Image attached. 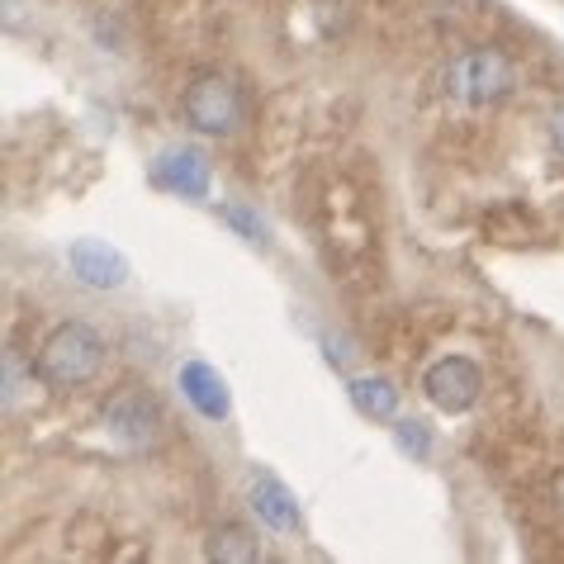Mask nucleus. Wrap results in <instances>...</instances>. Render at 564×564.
Wrapping results in <instances>:
<instances>
[{
    "instance_id": "nucleus-1",
    "label": "nucleus",
    "mask_w": 564,
    "mask_h": 564,
    "mask_svg": "<svg viewBox=\"0 0 564 564\" xmlns=\"http://www.w3.org/2000/svg\"><path fill=\"white\" fill-rule=\"evenodd\" d=\"M105 366V337L86 323H62L39 351V380L53 389H82L100 375Z\"/></svg>"
},
{
    "instance_id": "nucleus-2",
    "label": "nucleus",
    "mask_w": 564,
    "mask_h": 564,
    "mask_svg": "<svg viewBox=\"0 0 564 564\" xmlns=\"http://www.w3.org/2000/svg\"><path fill=\"white\" fill-rule=\"evenodd\" d=\"M512 82H517L512 62L494 48H469L451 57L442 72V90L460 105H498L512 90Z\"/></svg>"
},
{
    "instance_id": "nucleus-3",
    "label": "nucleus",
    "mask_w": 564,
    "mask_h": 564,
    "mask_svg": "<svg viewBox=\"0 0 564 564\" xmlns=\"http://www.w3.org/2000/svg\"><path fill=\"white\" fill-rule=\"evenodd\" d=\"M105 427L123 451H152L162 436V409L143 389H123L105 403Z\"/></svg>"
},
{
    "instance_id": "nucleus-4",
    "label": "nucleus",
    "mask_w": 564,
    "mask_h": 564,
    "mask_svg": "<svg viewBox=\"0 0 564 564\" xmlns=\"http://www.w3.org/2000/svg\"><path fill=\"white\" fill-rule=\"evenodd\" d=\"M238 115H242V100L232 90L228 76H195L191 90H185V123L199 133H232L238 129Z\"/></svg>"
},
{
    "instance_id": "nucleus-5",
    "label": "nucleus",
    "mask_w": 564,
    "mask_h": 564,
    "mask_svg": "<svg viewBox=\"0 0 564 564\" xmlns=\"http://www.w3.org/2000/svg\"><path fill=\"white\" fill-rule=\"evenodd\" d=\"M422 389H427L432 409H442V413L456 417V413H469V409H475V399H479V389H484V375H479L475 360L446 356V360H436V366L427 370Z\"/></svg>"
},
{
    "instance_id": "nucleus-6",
    "label": "nucleus",
    "mask_w": 564,
    "mask_h": 564,
    "mask_svg": "<svg viewBox=\"0 0 564 564\" xmlns=\"http://www.w3.org/2000/svg\"><path fill=\"white\" fill-rule=\"evenodd\" d=\"M67 265L86 290H119L129 285V257L105 238H76L67 247Z\"/></svg>"
},
{
    "instance_id": "nucleus-7",
    "label": "nucleus",
    "mask_w": 564,
    "mask_h": 564,
    "mask_svg": "<svg viewBox=\"0 0 564 564\" xmlns=\"http://www.w3.org/2000/svg\"><path fill=\"white\" fill-rule=\"evenodd\" d=\"M152 181L181 199H209V156L199 148H171L156 156Z\"/></svg>"
},
{
    "instance_id": "nucleus-8",
    "label": "nucleus",
    "mask_w": 564,
    "mask_h": 564,
    "mask_svg": "<svg viewBox=\"0 0 564 564\" xmlns=\"http://www.w3.org/2000/svg\"><path fill=\"white\" fill-rule=\"evenodd\" d=\"M181 394L191 399V409L199 417H209V422H224L232 413L228 380L209 366V360H185V366H181Z\"/></svg>"
},
{
    "instance_id": "nucleus-9",
    "label": "nucleus",
    "mask_w": 564,
    "mask_h": 564,
    "mask_svg": "<svg viewBox=\"0 0 564 564\" xmlns=\"http://www.w3.org/2000/svg\"><path fill=\"white\" fill-rule=\"evenodd\" d=\"M247 503H252L257 522H265L271 531H294L300 527V503H294V494L271 475V469H257L252 475V484H247Z\"/></svg>"
},
{
    "instance_id": "nucleus-10",
    "label": "nucleus",
    "mask_w": 564,
    "mask_h": 564,
    "mask_svg": "<svg viewBox=\"0 0 564 564\" xmlns=\"http://www.w3.org/2000/svg\"><path fill=\"white\" fill-rule=\"evenodd\" d=\"M351 403L366 417L389 422V417L399 413V389L389 384V380H380V375H366V380H351Z\"/></svg>"
},
{
    "instance_id": "nucleus-11",
    "label": "nucleus",
    "mask_w": 564,
    "mask_h": 564,
    "mask_svg": "<svg viewBox=\"0 0 564 564\" xmlns=\"http://www.w3.org/2000/svg\"><path fill=\"white\" fill-rule=\"evenodd\" d=\"M209 560H218V564H252V560H261V545H257L252 531H242V527H218L209 536Z\"/></svg>"
},
{
    "instance_id": "nucleus-12",
    "label": "nucleus",
    "mask_w": 564,
    "mask_h": 564,
    "mask_svg": "<svg viewBox=\"0 0 564 564\" xmlns=\"http://www.w3.org/2000/svg\"><path fill=\"white\" fill-rule=\"evenodd\" d=\"M394 442H399V451H409L413 460H427V456H432V432H427V422H399V427H394Z\"/></svg>"
},
{
    "instance_id": "nucleus-13",
    "label": "nucleus",
    "mask_w": 564,
    "mask_h": 564,
    "mask_svg": "<svg viewBox=\"0 0 564 564\" xmlns=\"http://www.w3.org/2000/svg\"><path fill=\"white\" fill-rule=\"evenodd\" d=\"M224 218H228V224L242 232L247 242H265V224H261V218H257L252 209H238V205H228V209H224Z\"/></svg>"
},
{
    "instance_id": "nucleus-14",
    "label": "nucleus",
    "mask_w": 564,
    "mask_h": 564,
    "mask_svg": "<svg viewBox=\"0 0 564 564\" xmlns=\"http://www.w3.org/2000/svg\"><path fill=\"white\" fill-rule=\"evenodd\" d=\"M20 403V356L6 351V409Z\"/></svg>"
},
{
    "instance_id": "nucleus-15",
    "label": "nucleus",
    "mask_w": 564,
    "mask_h": 564,
    "mask_svg": "<svg viewBox=\"0 0 564 564\" xmlns=\"http://www.w3.org/2000/svg\"><path fill=\"white\" fill-rule=\"evenodd\" d=\"M551 133H555V148L564 152V100H560V109H555V119H551Z\"/></svg>"
}]
</instances>
